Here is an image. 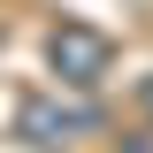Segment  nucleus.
Masks as SVG:
<instances>
[{
	"mask_svg": "<svg viewBox=\"0 0 153 153\" xmlns=\"http://www.w3.org/2000/svg\"><path fill=\"white\" fill-rule=\"evenodd\" d=\"M61 61L100 69V61H107V46H100V38H84V31H61V38H54V69H61Z\"/></svg>",
	"mask_w": 153,
	"mask_h": 153,
	"instance_id": "obj_1",
	"label": "nucleus"
}]
</instances>
